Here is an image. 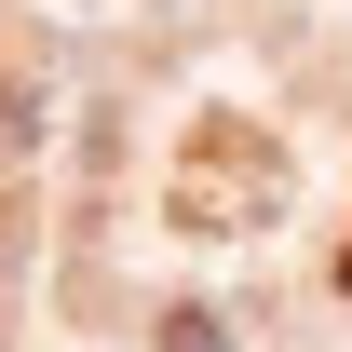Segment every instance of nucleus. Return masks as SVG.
I'll return each instance as SVG.
<instances>
[{
	"mask_svg": "<svg viewBox=\"0 0 352 352\" xmlns=\"http://www.w3.org/2000/svg\"><path fill=\"white\" fill-rule=\"evenodd\" d=\"M271 190H285L271 135H258V122H204L163 204H176V230H244V217H271Z\"/></svg>",
	"mask_w": 352,
	"mask_h": 352,
	"instance_id": "nucleus-1",
	"label": "nucleus"
},
{
	"mask_svg": "<svg viewBox=\"0 0 352 352\" xmlns=\"http://www.w3.org/2000/svg\"><path fill=\"white\" fill-rule=\"evenodd\" d=\"M163 352H217V325H204V311H176V325H163Z\"/></svg>",
	"mask_w": 352,
	"mask_h": 352,
	"instance_id": "nucleus-2",
	"label": "nucleus"
},
{
	"mask_svg": "<svg viewBox=\"0 0 352 352\" xmlns=\"http://www.w3.org/2000/svg\"><path fill=\"white\" fill-rule=\"evenodd\" d=\"M339 298H352V244H339Z\"/></svg>",
	"mask_w": 352,
	"mask_h": 352,
	"instance_id": "nucleus-3",
	"label": "nucleus"
}]
</instances>
